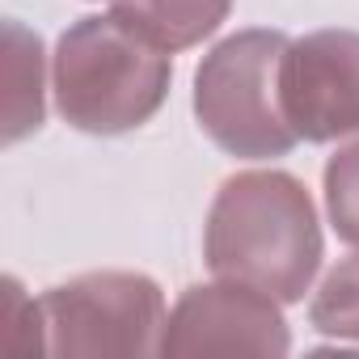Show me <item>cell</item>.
<instances>
[{
	"label": "cell",
	"mask_w": 359,
	"mask_h": 359,
	"mask_svg": "<svg viewBox=\"0 0 359 359\" xmlns=\"http://www.w3.org/2000/svg\"><path fill=\"white\" fill-rule=\"evenodd\" d=\"M110 5L131 30L169 55L199 47L233 13V0H110Z\"/></svg>",
	"instance_id": "7"
},
{
	"label": "cell",
	"mask_w": 359,
	"mask_h": 359,
	"mask_svg": "<svg viewBox=\"0 0 359 359\" xmlns=\"http://www.w3.org/2000/svg\"><path fill=\"white\" fill-rule=\"evenodd\" d=\"M287 43L283 30H237L195 68V118L220 152L271 161L300 144L279 97Z\"/></svg>",
	"instance_id": "3"
},
{
	"label": "cell",
	"mask_w": 359,
	"mask_h": 359,
	"mask_svg": "<svg viewBox=\"0 0 359 359\" xmlns=\"http://www.w3.org/2000/svg\"><path fill=\"white\" fill-rule=\"evenodd\" d=\"M279 97L304 144L359 131V30H313L292 39L279 68Z\"/></svg>",
	"instance_id": "5"
},
{
	"label": "cell",
	"mask_w": 359,
	"mask_h": 359,
	"mask_svg": "<svg viewBox=\"0 0 359 359\" xmlns=\"http://www.w3.org/2000/svg\"><path fill=\"white\" fill-rule=\"evenodd\" d=\"M309 321L317 334L359 342V254L342 258L309 300Z\"/></svg>",
	"instance_id": "9"
},
{
	"label": "cell",
	"mask_w": 359,
	"mask_h": 359,
	"mask_svg": "<svg viewBox=\"0 0 359 359\" xmlns=\"http://www.w3.org/2000/svg\"><path fill=\"white\" fill-rule=\"evenodd\" d=\"M325 212L346 245H359V140L325 161Z\"/></svg>",
	"instance_id": "10"
},
{
	"label": "cell",
	"mask_w": 359,
	"mask_h": 359,
	"mask_svg": "<svg viewBox=\"0 0 359 359\" xmlns=\"http://www.w3.org/2000/svg\"><path fill=\"white\" fill-rule=\"evenodd\" d=\"M292 334L279 300L220 279L195 283L177 296L165 321L161 355H287Z\"/></svg>",
	"instance_id": "6"
},
{
	"label": "cell",
	"mask_w": 359,
	"mask_h": 359,
	"mask_svg": "<svg viewBox=\"0 0 359 359\" xmlns=\"http://www.w3.org/2000/svg\"><path fill=\"white\" fill-rule=\"evenodd\" d=\"M34 304L47 355H161L165 292L140 271H89L47 287Z\"/></svg>",
	"instance_id": "4"
},
{
	"label": "cell",
	"mask_w": 359,
	"mask_h": 359,
	"mask_svg": "<svg viewBox=\"0 0 359 359\" xmlns=\"http://www.w3.org/2000/svg\"><path fill=\"white\" fill-rule=\"evenodd\" d=\"M5 39H9V127H5V140L18 144L22 135L43 127V43L22 22H9Z\"/></svg>",
	"instance_id": "8"
},
{
	"label": "cell",
	"mask_w": 359,
	"mask_h": 359,
	"mask_svg": "<svg viewBox=\"0 0 359 359\" xmlns=\"http://www.w3.org/2000/svg\"><path fill=\"white\" fill-rule=\"evenodd\" d=\"M203 258L216 279L258 287L279 304H300L325 258L309 187L283 169L224 177L208 212Z\"/></svg>",
	"instance_id": "1"
},
{
	"label": "cell",
	"mask_w": 359,
	"mask_h": 359,
	"mask_svg": "<svg viewBox=\"0 0 359 359\" xmlns=\"http://www.w3.org/2000/svg\"><path fill=\"white\" fill-rule=\"evenodd\" d=\"M173 60L118 13L72 22L51 60L55 110L85 135H123L144 127L169 97Z\"/></svg>",
	"instance_id": "2"
}]
</instances>
